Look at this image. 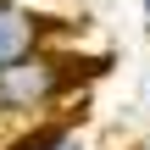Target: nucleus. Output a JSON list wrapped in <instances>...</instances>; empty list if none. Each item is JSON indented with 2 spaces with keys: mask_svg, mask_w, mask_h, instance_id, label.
I'll use <instances>...</instances> for the list:
<instances>
[{
  "mask_svg": "<svg viewBox=\"0 0 150 150\" xmlns=\"http://www.w3.org/2000/svg\"><path fill=\"white\" fill-rule=\"evenodd\" d=\"M78 72H72V56L61 50H22L17 61L0 67V117L6 122H39L45 111H56L67 95H72Z\"/></svg>",
  "mask_w": 150,
  "mask_h": 150,
  "instance_id": "1",
  "label": "nucleus"
},
{
  "mask_svg": "<svg viewBox=\"0 0 150 150\" xmlns=\"http://www.w3.org/2000/svg\"><path fill=\"white\" fill-rule=\"evenodd\" d=\"M45 22H50V17H39L33 6H22V0H0V67L17 61L22 50L45 45Z\"/></svg>",
  "mask_w": 150,
  "mask_h": 150,
  "instance_id": "2",
  "label": "nucleus"
},
{
  "mask_svg": "<svg viewBox=\"0 0 150 150\" xmlns=\"http://www.w3.org/2000/svg\"><path fill=\"white\" fill-rule=\"evenodd\" d=\"M6 150H83V134H78L72 122H45V117H39V122H28Z\"/></svg>",
  "mask_w": 150,
  "mask_h": 150,
  "instance_id": "3",
  "label": "nucleus"
},
{
  "mask_svg": "<svg viewBox=\"0 0 150 150\" xmlns=\"http://www.w3.org/2000/svg\"><path fill=\"white\" fill-rule=\"evenodd\" d=\"M139 11H145V22H150V0H139Z\"/></svg>",
  "mask_w": 150,
  "mask_h": 150,
  "instance_id": "4",
  "label": "nucleus"
}]
</instances>
